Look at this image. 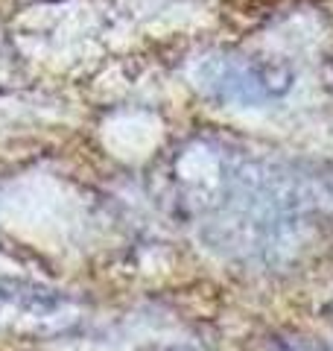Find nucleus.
<instances>
[{
  "label": "nucleus",
  "instance_id": "obj_3",
  "mask_svg": "<svg viewBox=\"0 0 333 351\" xmlns=\"http://www.w3.org/2000/svg\"><path fill=\"white\" fill-rule=\"evenodd\" d=\"M290 71L246 56H217L202 62V68H199L202 91L217 97L219 103L260 106L281 97L290 88Z\"/></svg>",
  "mask_w": 333,
  "mask_h": 351
},
{
  "label": "nucleus",
  "instance_id": "obj_4",
  "mask_svg": "<svg viewBox=\"0 0 333 351\" xmlns=\"http://www.w3.org/2000/svg\"><path fill=\"white\" fill-rule=\"evenodd\" d=\"M295 351H307V348H295Z\"/></svg>",
  "mask_w": 333,
  "mask_h": 351
},
{
  "label": "nucleus",
  "instance_id": "obj_2",
  "mask_svg": "<svg viewBox=\"0 0 333 351\" xmlns=\"http://www.w3.org/2000/svg\"><path fill=\"white\" fill-rule=\"evenodd\" d=\"M79 322L68 293L24 278H0V337H56Z\"/></svg>",
  "mask_w": 333,
  "mask_h": 351
},
{
  "label": "nucleus",
  "instance_id": "obj_1",
  "mask_svg": "<svg viewBox=\"0 0 333 351\" xmlns=\"http://www.w3.org/2000/svg\"><path fill=\"white\" fill-rule=\"evenodd\" d=\"M179 184L199 237L222 255L272 267L304 243L307 199L269 164L202 147L184 158Z\"/></svg>",
  "mask_w": 333,
  "mask_h": 351
}]
</instances>
